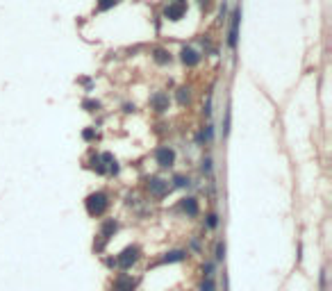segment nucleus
Here are the masks:
<instances>
[{
    "label": "nucleus",
    "mask_w": 332,
    "mask_h": 291,
    "mask_svg": "<svg viewBox=\"0 0 332 291\" xmlns=\"http://www.w3.org/2000/svg\"><path fill=\"white\" fill-rule=\"evenodd\" d=\"M189 185H191V180L187 175H182V173H175L171 178V189H187Z\"/></svg>",
    "instance_id": "14"
},
{
    "label": "nucleus",
    "mask_w": 332,
    "mask_h": 291,
    "mask_svg": "<svg viewBox=\"0 0 332 291\" xmlns=\"http://www.w3.org/2000/svg\"><path fill=\"white\" fill-rule=\"evenodd\" d=\"M230 116H232V114H230V109H226V121H223V137L230 132Z\"/></svg>",
    "instance_id": "27"
},
{
    "label": "nucleus",
    "mask_w": 332,
    "mask_h": 291,
    "mask_svg": "<svg viewBox=\"0 0 332 291\" xmlns=\"http://www.w3.org/2000/svg\"><path fill=\"white\" fill-rule=\"evenodd\" d=\"M180 60H182V64H187V66H196V64H198L200 62V55L196 53V50H193V48H182V50H180Z\"/></svg>",
    "instance_id": "11"
},
{
    "label": "nucleus",
    "mask_w": 332,
    "mask_h": 291,
    "mask_svg": "<svg viewBox=\"0 0 332 291\" xmlns=\"http://www.w3.org/2000/svg\"><path fill=\"white\" fill-rule=\"evenodd\" d=\"M123 112H125V114L134 112V105H130V103H127V105H123Z\"/></svg>",
    "instance_id": "29"
},
{
    "label": "nucleus",
    "mask_w": 332,
    "mask_h": 291,
    "mask_svg": "<svg viewBox=\"0 0 332 291\" xmlns=\"http://www.w3.org/2000/svg\"><path fill=\"white\" fill-rule=\"evenodd\" d=\"M153 57H155V62H157V64H162V66H164V64H171V53H168V50H164V48H157Z\"/></svg>",
    "instance_id": "16"
},
{
    "label": "nucleus",
    "mask_w": 332,
    "mask_h": 291,
    "mask_svg": "<svg viewBox=\"0 0 332 291\" xmlns=\"http://www.w3.org/2000/svg\"><path fill=\"white\" fill-rule=\"evenodd\" d=\"M146 191L155 198H164L166 193L171 191V182L164 178H157V175H150V178H146Z\"/></svg>",
    "instance_id": "4"
},
{
    "label": "nucleus",
    "mask_w": 332,
    "mask_h": 291,
    "mask_svg": "<svg viewBox=\"0 0 332 291\" xmlns=\"http://www.w3.org/2000/svg\"><path fill=\"white\" fill-rule=\"evenodd\" d=\"M141 285V278L130 275V273H119L112 280V289L109 291H137V287Z\"/></svg>",
    "instance_id": "3"
},
{
    "label": "nucleus",
    "mask_w": 332,
    "mask_h": 291,
    "mask_svg": "<svg viewBox=\"0 0 332 291\" xmlns=\"http://www.w3.org/2000/svg\"><path fill=\"white\" fill-rule=\"evenodd\" d=\"M319 289L328 291V271L326 269H321V273H319Z\"/></svg>",
    "instance_id": "22"
},
{
    "label": "nucleus",
    "mask_w": 332,
    "mask_h": 291,
    "mask_svg": "<svg viewBox=\"0 0 332 291\" xmlns=\"http://www.w3.org/2000/svg\"><path fill=\"white\" fill-rule=\"evenodd\" d=\"M212 164H214L212 157H205L203 162H200V171L205 173V175H209V173H212Z\"/></svg>",
    "instance_id": "24"
},
{
    "label": "nucleus",
    "mask_w": 332,
    "mask_h": 291,
    "mask_svg": "<svg viewBox=\"0 0 332 291\" xmlns=\"http://www.w3.org/2000/svg\"><path fill=\"white\" fill-rule=\"evenodd\" d=\"M189 259V248H173V250L162 252V257L155 262L153 266H162V264H182Z\"/></svg>",
    "instance_id": "5"
},
{
    "label": "nucleus",
    "mask_w": 332,
    "mask_h": 291,
    "mask_svg": "<svg viewBox=\"0 0 332 291\" xmlns=\"http://www.w3.org/2000/svg\"><path fill=\"white\" fill-rule=\"evenodd\" d=\"M216 273V264L214 262H203L200 264V278H214Z\"/></svg>",
    "instance_id": "17"
},
{
    "label": "nucleus",
    "mask_w": 332,
    "mask_h": 291,
    "mask_svg": "<svg viewBox=\"0 0 332 291\" xmlns=\"http://www.w3.org/2000/svg\"><path fill=\"white\" fill-rule=\"evenodd\" d=\"M196 291H216V280L214 278H200Z\"/></svg>",
    "instance_id": "18"
},
{
    "label": "nucleus",
    "mask_w": 332,
    "mask_h": 291,
    "mask_svg": "<svg viewBox=\"0 0 332 291\" xmlns=\"http://www.w3.org/2000/svg\"><path fill=\"white\" fill-rule=\"evenodd\" d=\"M189 100H191V93H189V89L187 86H182V89H178V103L182 107L189 105Z\"/></svg>",
    "instance_id": "20"
},
{
    "label": "nucleus",
    "mask_w": 332,
    "mask_h": 291,
    "mask_svg": "<svg viewBox=\"0 0 332 291\" xmlns=\"http://www.w3.org/2000/svg\"><path fill=\"white\" fill-rule=\"evenodd\" d=\"M189 246H191V250H193V252H203V244H200V237H193V239H191V244H189Z\"/></svg>",
    "instance_id": "26"
},
{
    "label": "nucleus",
    "mask_w": 332,
    "mask_h": 291,
    "mask_svg": "<svg viewBox=\"0 0 332 291\" xmlns=\"http://www.w3.org/2000/svg\"><path fill=\"white\" fill-rule=\"evenodd\" d=\"M207 228V230H216V228H219V214H207L205 216V223H203Z\"/></svg>",
    "instance_id": "19"
},
{
    "label": "nucleus",
    "mask_w": 332,
    "mask_h": 291,
    "mask_svg": "<svg viewBox=\"0 0 332 291\" xmlns=\"http://www.w3.org/2000/svg\"><path fill=\"white\" fill-rule=\"evenodd\" d=\"M175 150H173L171 146H160L157 150H155V162H157V166L160 168H173V164H175Z\"/></svg>",
    "instance_id": "6"
},
{
    "label": "nucleus",
    "mask_w": 332,
    "mask_h": 291,
    "mask_svg": "<svg viewBox=\"0 0 332 291\" xmlns=\"http://www.w3.org/2000/svg\"><path fill=\"white\" fill-rule=\"evenodd\" d=\"M107 244H109L107 239H103L100 234H96V237H93V244H91L93 255H100V257H103V255H105V250H107Z\"/></svg>",
    "instance_id": "13"
},
{
    "label": "nucleus",
    "mask_w": 332,
    "mask_h": 291,
    "mask_svg": "<svg viewBox=\"0 0 332 291\" xmlns=\"http://www.w3.org/2000/svg\"><path fill=\"white\" fill-rule=\"evenodd\" d=\"M226 252H228L226 241H216V248H214V264H221V262L226 259Z\"/></svg>",
    "instance_id": "15"
},
{
    "label": "nucleus",
    "mask_w": 332,
    "mask_h": 291,
    "mask_svg": "<svg viewBox=\"0 0 332 291\" xmlns=\"http://www.w3.org/2000/svg\"><path fill=\"white\" fill-rule=\"evenodd\" d=\"M103 264H105V269H109V271H116V257H114V255H103Z\"/></svg>",
    "instance_id": "21"
},
{
    "label": "nucleus",
    "mask_w": 332,
    "mask_h": 291,
    "mask_svg": "<svg viewBox=\"0 0 332 291\" xmlns=\"http://www.w3.org/2000/svg\"><path fill=\"white\" fill-rule=\"evenodd\" d=\"M82 139H84V141H93V139H96V130H93V127L84 130V132H82Z\"/></svg>",
    "instance_id": "28"
},
{
    "label": "nucleus",
    "mask_w": 332,
    "mask_h": 291,
    "mask_svg": "<svg viewBox=\"0 0 332 291\" xmlns=\"http://www.w3.org/2000/svg\"><path fill=\"white\" fill-rule=\"evenodd\" d=\"M121 230V223H119V218H105V221H103V223H100V230H98V234L103 239H107V241H109V239L114 237V234H116V232Z\"/></svg>",
    "instance_id": "10"
},
{
    "label": "nucleus",
    "mask_w": 332,
    "mask_h": 291,
    "mask_svg": "<svg viewBox=\"0 0 332 291\" xmlns=\"http://www.w3.org/2000/svg\"><path fill=\"white\" fill-rule=\"evenodd\" d=\"M82 107H84L86 112H98L100 103H98V100H84V103H82Z\"/></svg>",
    "instance_id": "23"
},
{
    "label": "nucleus",
    "mask_w": 332,
    "mask_h": 291,
    "mask_svg": "<svg viewBox=\"0 0 332 291\" xmlns=\"http://www.w3.org/2000/svg\"><path fill=\"white\" fill-rule=\"evenodd\" d=\"M187 12V0H168L164 7V19L166 21H180Z\"/></svg>",
    "instance_id": "7"
},
{
    "label": "nucleus",
    "mask_w": 332,
    "mask_h": 291,
    "mask_svg": "<svg viewBox=\"0 0 332 291\" xmlns=\"http://www.w3.org/2000/svg\"><path fill=\"white\" fill-rule=\"evenodd\" d=\"M141 257H144L141 246L139 244H127L125 248L116 255V269H119V271H130L132 266L139 264Z\"/></svg>",
    "instance_id": "2"
},
{
    "label": "nucleus",
    "mask_w": 332,
    "mask_h": 291,
    "mask_svg": "<svg viewBox=\"0 0 332 291\" xmlns=\"http://www.w3.org/2000/svg\"><path fill=\"white\" fill-rule=\"evenodd\" d=\"M178 209L182 214H187L189 218H196L200 214V205H198V198H193V196H187V198L180 200Z\"/></svg>",
    "instance_id": "8"
},
{
    "label": "nucleus",
    "mask_w": 332,
    "mask_h": 291,
    "mask_svg": "<svg viewBox=\"0 0 332 291\" xmlns=\"http://www.w3.org/2000/svg\"><path fill=\"white\" fill-rule=\"evenodd\" d=\"M239 21H241V9H234L230 16V34H228V46L237 48V37H239Z\"/></svg>",
    "instance_id": "9"
},
{
    "label": "nucleus",
    "mask_w": 332,
    "mask_h": 291,
    "mask_svg": "<svg viewBox=\"0 0 332 291\" xmlns=\"http://www.w3.org/2000/svg\"><path fill=\"white\" fill-rule=\"evenodd\" d=\"M107 291H109V289H107Z\"/></svg>",
    "instance_id": "30"
},
{
    "label": "nucleus",
    "mask_w": 332,
    "mask_h": 291,
    "mask_svg": "<svg viewBox=\"0 0 332 291\" xmlns=\"http://www.w3.org/2000/svg\"><path fill=\"white\" fill-rule=\"evenodd\" d=\"M116 2H119V0H98V9L100 12H107V9H112Z\"/></svg>",
    "instance_id": "25"
},
{
    "label": "nucleus",
    "mask_w": 332,
    "mask_h": 291,
    "mask_svg": "<svg viewBox=\"0 0 332 291\" xmlns=\"http://www.w3.org/2000/svg\"><path fill=\"white\" fill-rule=\"evenodd\" d=\"M112 207V200H109V193L107 191H91L84 198V209L91 218H100L105 216Z\"/></svg>",
    "instance_id": "1"
},
{
    "label": "nucleus",
    "mask_w": 332,
    "mask_h": 291,
    "mask_svg": "<svg viewBox=\"0 0 332 291\" xmlns=\"http://www.w3.org/2000/svg\"><path fill=\"white\" fill-rule=\"evenodd\" d=\"M150 105H153V109L157 114H164L168 109V96L166 93H155L153 98H150Z\"/></svg>",
    "instance_id": "12"
}]
</instances>
